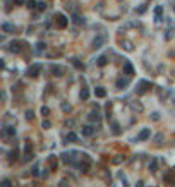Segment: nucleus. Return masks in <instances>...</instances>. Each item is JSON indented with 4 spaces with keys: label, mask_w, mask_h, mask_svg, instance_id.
<instances>
[{
    "label": "nucleus",
    "mask_w": 175,
    "mask_h": 187,
    "mask_svg": "<svg viewBox=\"0 0 175 187\" xmlns=\"http://www.w3.org/2000/svg\"><path fill=\"white\" fill-rule=\"evenodd\" d=\"M122 45H125V50H127V52H132V50H134V46H132V43H129V41H124Z\"/></svg>",
    "instance_id": "obj_38"
},
{
    "label": "nucleus",
    "mask_w": 175,
    "mask_h": 187,
    "mask_svg": "<svg viewBox=\"0 0 175 187\" xmlns=\"http://www.w3.org/2000/svg\"><path fill=\"white\" fill-rule=\"evenodd\" d=\"M125 160V156H117V158H112V165H118Z\"/></svg>",
    "instance_id": "obj_31"
},
{
    "label": "nucleus",
    "mask_w": 175,
    "mask_h": 187,
    "mask_svg": "<svg viewBox=\"0 0 175 187\" xmlns=\"http://www.w3.org/2000/svg\"><path fill=\"white\" fill-rule=\"evenodd\" d=\"M153 14H155V22H161L163 21V5H156Z\"/></svg>",
    "instance_id": "obj_14"
},
{
    "label": "nucleus",
    "mask_w": 175,
    "mask_h": 187,
    "mask_svg": "<svg viewBox=\"0 0 175 187\" xmlns=\"http://www.w3.org/2000/svg\"><path fill=\"white\" fill-rule=\"evenodd\" d=\"M110 129H112V132H113V134H115V136H118V134H120V125H118V124H117L115 120H110Z\"/></svg>",
    "instance_id": "obj_19"
},
{
    "label": "nucleus",
    "mask_w": 175,
    "mask_h": 187,
    "mask_svg": "<svg viewBox=\"0 0 175 187\" xmlns=\"http://www.w3.org/2000/svg\"><path fill=\"white\" fill-rule=\"evenodd\" d=\"M100 67H105L107 64H108V55H101V57H98V62H96Z\"/></svg>",
    "instance_id": "obj_24"
},
{
    "label": "nucleus",
    "mask_w": 175,
    "mask_h": 187,
    "mask_svg": "<svg viewBox=\"0 0 175 187\" xmlns=\"http://www.w3.org/2000/svg\"><path fill=\"white\" fill-rule=\"evenodd\" d=\"M151 137V129H142V131L137 134V143H144Z\"/></svg>",
    "instance_id": "obj_12"
},
{
    "label": "nucleus",
    "mask_w": 175,
    "mask_h": 187,
    "mask_svg": "<svg viewBox=\"0 0 175 187\" xmlns=\"http://www.w3.org/2000/svg\"><path fill=\"white\" fill-rule=\"evenodd\" d=\"M163 137H165V136H163L161 132H158V134L155 136V141H153V143H155V146H156V148H160V146L163 144Z\"/></svg>",
    "instance_id": "obj_21"
},
{
    "label": "nucleus",
    "mask_w": 175,
    "mask_h": 187,
    "mask_svg": "<svg viewBox=\"0 0 175 187\" xmlns=\"http://www.w3.org/2000/svg\"><path fill=\"white\" fill-rule=\"evenodd\" d=\"M58 187H69V182H67V180H65V179H64V180H62V182H60V186Z\"/></svg>",
    "instance_id": "obj_41"
},
{
    "label": "nucleus",
    "mask_w": 175,
    "mask_h": 187,
    "mask_svg": "<svg viewBox=\"0 0 175 187\" xmlns=\"http://www.w3.org/2000/svg\"><path fill=\"white\" fill-rule=\"evenodd\" d=\"M24 153H33V143H31V141H26V144H24Z\"/></svg>",
    "instance_id": "obj_29"
},
{
    "label": "nucleus",
    "mask_w": 175,
    "mask_h": 187,
    "mask_svg": "<svg viewBox=\"0 0 175 187\" xmlns=\"http://www.w3.org/2000/svg\"><path fill=\"white\" fill-rule=\"evenodd\" d=\"M131 84V77L129 75H120V77H117V81H115V88L118 89V91H122V89H127V86Z\"/></svg>",
    "instance_id": "obj_4"
},
{
    "label": "nucleus",
    "mask_w": 175,
    "mask_h": 187,
    "mask_svg": "<svg viewBox=\"0 0 175 187\" xmlns=\"http://www.w3.org/2000/svg\"><path fill=\"white\" fill-rule=\"evenodd\" d=\"M174 10H175V5H174Z\"/></svg>",
    "instance_id": "obj_45"
},
{
    "label": "nucleus",
    "mask_w": 175,
    "mask_h": 187,
    "mask_svg": "<svg viewBox=\"0 0 175 187\" xmlns=\"http://www.w3.org/2000/svg\"><path fill=\"white\" fill-rule=\"evenodd\" d=\"M9 156H10V161H12V160L16 161V158H17V151L14 150V151H12V153H10V154H9Z\"/></svg>",
    "instance_id": "obj_40"
},
{
    "label": "nucleus",
    "mask_w": 175,
    "mask_h": 187,
    "mask_svg": "<svg viewBox=\"0 0 175 187\" xmlns=\"http://www.w3.org/2000/svg\"><path fill=\"white\" fill-rule=\"evenodd\" d=\"M71 64H72V65H74L77 71H82V69H84V65L79 62V58H76V57H72V58H71Z\"/></svg>",
    "instance_id": "obj_23"
},
{
    "label": "nucleus",
    "mask_w": 175,
    "mask_h": 187,
    "mask_svg": "<svg viewBox=\"0 0 175 187\" xmlns=\"http://www.w3.org/2000/svg\"><path fill=\"white\" fill-rule=\"evenodd\" d=\"M53 19H55V26H57L58 29H65V28L69 26V19L65 17L64 14H60V12H57V14L53 16Z\"/></svg>",
    "instance_id": "obj_2"
},
{
    "label": "nucleus",
    "mask_w": 175,
    "mask_h": 187,
    "mask_svg": "<svg viewBox=\"0 0 175 187\" xmlns=\"http://www.w3.org/2000/svg\"><path fill=\"white\" fill-rule=\"evenodd\" d=\"M105 43H107V35H105V33H101V35H98V36L93 39V43H91V48H93V50H100V48H101Z\"/></svg>",
    "instance_id": "obj_5"
},
{
    "label": "nucleus",
    "mask_w": 175,
    "mask_h": 187,
    "mask_svg": "<svg viewBox=\"0 0 175 187\" xmlns=\"http://www.w3.org/2000/svg\"><path fill=\"white\" fill-rule=\"evenodd\" d=\"M39 113H41V115H43V117H48V115H50V108H48V107H45V105H43V107H41V108H39Z\"/></svg>",
    "instance_id": "obj_30"
},
{
    "label": "nucleus",
    "mask_w": 175,
    "mask_h": 187,
    "mask_svg": "<svg viewBox=\"0 0 175 187\" xmlns=\"http://www.w3.org/2000/svg\"><path fill=\"white\" fill-rule=\"evenodd\" d=\"M149 118H151L153 122H158V120H160V113H158V112H153L151 115H149Z\"/></svg>",
    "instance_id": "obj_37"
},
{
    "label": "nucleus",
    "mask_w": 175,
    "mask_h": 187,
    "mask_svg": "<svg viewBox=\"0 0 175 187\" xmlns=\"http://www.w3.org/2000/svg\"><path fill=\"white\" fill-rule=\"evenodd\" d=\"M41 127H43V129H50V127H52V122H50V120H43V122H41Z\"/></svg>",
    "instance_id": "obj_39"
},
{
    "label": "nucleus",
    "mask_w": 175,
    "mask_h": 187,
    "mask_svg": "<svg viewBox=\"0 0 175 187\" xmlns=\"http://www.w3.org/2000/svg\"><path fill=\"white\" fill-rule=\"evenodd\" d=\"M129 107H131V108H132V110H134V112H142V110H144V107H142V105H141V103H139V101H129Z\"/></svg>",
    "instance_id": "obj_17"
},
{
    "label": "nucleus",
    "mask_w": 175,
    "mask_h": 187,
    "mask_svg": "<svg viewBox=\"0 0 175 187\" xmlns=\"http://www.w3.org/2000/svg\"><path fill=\"white\" fill-rule=\"evenodd\" d=\"M26 120H29V122L35 120V112H33V110H28V112H26Z\"/></svg>",
    "instance_id": "obj_32"
},
{
    "label": "nucleus",
    "mask_w": 175,
    "mask_h": 187,
    "mask_svg": "<svg viewBox=\"0 0 175 187\" xmlns=\"http://www.w3.org/2000/svg\"><path fill=\"white\" fill-rule=\"evenodd\" d=\"M122 184H124V187H129V182H127V179H125V177L122 179Z\"/></svg>",
    "instance_id": "obj_42"
},
{
    "label": "nucleus",
    "mask_w": 175,
    "mask_h": 187,
    "mask_svg": "<svg viewBox=\"0 0 175 187\" xmlns=\"http://www.w3.org/2000/svg\"><path fill=\"white\" fill-rule=\"evenodd\" d=\"M31 175H33L35 179H39V177H41V172H39L38 165H35V167H33V170H31Z\"/></svg>",
    "instance_id": "obj_28"
},
{
    "label": "nucleus",
    "mask_w": 175,
    "mask_h": 187,
    "mask_svg": "<svg viewBox=\"0 0 175 187\" xmlns=\"http://www.w3.org/2000/svg\"><path fill=\"white\" fill-rule=\"evenodd\" d=\"M39 72H41V64H33V65L28 67V72L26 74L29 75V77H38Z\"/></svg>",
    "instance_id": "obj_8"
},
{
    "label": "nucleus",
    "mask_w": 175,
    "mask_h": 187,
    "mask_svg": "<svg viewBox=\"0 0 175 187\" xmlns=\"http://www.w3.org/2000/svg\"><path fill=\"white\" fill-rule=\"evenodd\" d=\"M149 88H151V82L146 81V79H141V81L137 82V86H136V94L137 96H142V94H146L148 91H149Z\"/></svg>",
    "instance_id": "obj_1"
},
{
    "label": "nucleus",
    "mask_w": 175,
    "mask_h": 187,
    "mask_svg": "<svg viewBox=\"0 0 175 187\" xmlns=\"http://www.w3.org/2000/svg\"><path fill=\"white\" fill-rule=\"evenodd\" d=\"M95 96H96V98H105V96H107V89L101 88V86L95 88Z\"/></svg>",
    "instance_id": "obj_18"
},
{
    "label": "nucleus",
    "mask_w": 175,
    "mask_h": 187,
    "mask_svg": "<svg viewBox=\"0 0 175 187\" xmlns=\"http://www.w3.org/2000/svg\"><path fill=\"white\" fill-rule=\"evenodd\" d=\"M33 156H35V153H24V158H22V160L28 163V161H31V160H33Z\"/></svg>",
    "instance_id": "obj_35"
},
{
    "label": "nucleus",
    "mask_w": 175,
    "mask_h": 187,
    "mask_svg": "<svg viewBox=\"0 0 175 187\" xmlns=\"http://www.w3.org/2000/svg\"><path fill=\"white\" fill-rule=\"evenodd\" d=\"M16 127L14 125H5L3 124V127H2V137L3 139H9V137H16Z\"/></svg>",
    "instance_id": "obj_6"
},
{
    "label": "nucleus",
    "mask_w": 175,
    "mask_h": 187,
    "mask_svg": "<svg viewBox=\"0 0 175 187\" xmlns=\"http://www.w3.org/2000/svg\"><path fill=\"white\" fill-rule=\"evenodd\" d=\"M95 131H96V127H95V125H91V124H84V125L81 127V134H82V136H86V137L93 136Z\"/></svg>",
    "instance_id": "obj_10"
},
{
    "label": "nucleus",
    "mask_w": 175,
    "mask_h": 187,
    "mask_svg": "<svg viewBox=\"0 0 175 187\" xmlns=\"http://www.w3.org/2000/svg\"><path fill=\"white\" fill-rule=\"evenodd\" d=\"M122 72H124L125 75H129V77H132V75L136 74V72H134V65H132L129 60L124 62V65H122Z\"/></svg>",
    "instance_id": "obj_9"
},
{
    "label": "nucleus",
    "mask_w": 175,
    "mask_h": 187,
    "mask_svg": "<svg viewBox=\"0 0 175 187\" xmlns=\"http://www.w3.org/2000/svg\"><path fill=\"white\" fill-rule=\"evenodd\" d=\"M36 10H38V12H45V10H46V2L38 0V2H36Z\"/></svg>",
    "instance_id": "obj_26"
},
{
    "label": "nucleus",
    "mask_w": 175,
    "mask_h": 187,
    "mask_svg": "<svg viewBox=\"0 0 175 187\" xmlns=\"http://www.w3.org/2000/svg\"><path fill=\"white\" fill-rule=\"evenodd\" d=\"M7 50H9L10 53H21V52L24 50V43L19 41V39H14V41H10V43H9Z\"/></svg>",
    "instance_id": "obj_3"
},
{
    "label": "nucleus",
    "mask_w": 175,
    "mask_h": 187,
    "mask_svg": "<svg viewBox=\"0 0 175 187\" xmlns=\"http://www.w3.org/2000/svg\"><path fill=\"white\" fill-rule=\"evenodd\" d=\"M0 187H12V182H10L9 179H2V182H0Z\"/></svg>",
    "instance_id": "obj_34"
},
{
    "label": "nucleus",
    "mask_w": 175,
    "mask_h": 187,
    "mask_svg": "<svg viewBox=\"0 0 175 187\" xmlns=\"http://www.w3.org/2000/svg\"><path fill=\"white\" fill-rule=\"evenodd\" d=\"M60 108H62L64 113H71V110H72V107H71L67 101H62V103H60Z\"/></svg>",
    "instance_id": "obj_27"
},
{
    "label": "nucleus",
    "mask_w": 175,
    "mask_h": 187,
    "mask_svg": "<svg viewBox=\"0 0 175 187\" xmlns=\"http://www.w3.org/2000/svg\"><path fill=\"white\" fill-rule=\"evenodd\" d=\"M14 2H16V3H24L26 0H14Z\"/></svg>",
    "instance_id": "obj_44"
},
{
    "label": "nucleus",
    "mask_w": 175,
    "mask_h": 187,
    "mask_svg": "<svg viewBox=\"0 0 175 187\" xmlns=\"http://www.w3.org/2000/svg\"><path fill=\"white\" fill-rule=\"evenodd\" d=\"M148 168H149V172H153V173H155L156 170H158V160H156V158H153V160L149 161V165H148Z\"/></svg>",
    "instance_id": "obj_25"
},
{
    "label": "nucleus",
    "mask_w": 175,
    "mask_h": 187,
    "mask_svg": "<svg viewBox=\"0 0 175 187\" xmlns=\"http://www.w3.org/2000/svg\"><path fill=\"white\" fill-rule=\"evenodd\" d=\"M0 28H2V31H3V33H5V35H14V33H16V31H17V28H16V26H14V24H10V22H9V21H3V22H2V26H0Z\"/></svg>",
    "instance_id": "obj_7"
},
{
    "label": "nucleus",
    "mask_w": 175,
    "mask_h": 187,
    "mask_svg": "<svg viewBox=\"0 0 175 187\" xmlns=\"http://www.w3.org/2000/svg\"><path fill=\"white\" fill-rule=\"evenodd\" d=\"M50 71H52V74L60 77V75L65 74V67H62V65H57V64H53V65H50Z\"/></svg>",
    "instance_id": "obj_13"
},
{
    "label": "nucleus",
    "mask_w": 175,
    "mask_h": 187,
    "mask_svg": "<svg viewBox=\"0 0 175 187\" xmlns=\"http://www.w3.org/2000/svg\"><path fill=\"white\" fill-rule=\"evenodd\" d=\"M77 134H76V132L74 131H69L67 132V134H65V141H67V143H77Z\"/></svg>",
    "instance_id": "obj_16"
},
{
    "label": "nucleus",
    "mask_w": 175,
    "mask_h": 187,
    "mask_svg": "<svg viewBox=\"0 0 175 187\" xmlns=\"http://www.w3.org/2000/svg\"><path fill=\"white\" fill-rule=\"evenodd\" d=\"M163 182H165V184H170V186H175V172L174 170L165 172V175H163Z\"/></svg>",
    "instance_id": "obj_11"
},
{
    "label": "nucleus",
    "mask_w": 175,
    "mask_h": 187,
    "mask_svg": "<svg viewBox=\"0 0 175 187\" xmlns=\"http://www.w3.org/2000/svg\"><path fill=\"white\" fill-rule=\"evenodd\" d=\"M79 98H81L82 101H88V100H89V89H88V88H82L81 93H79Z\"/></svg>",
    "instance_id": "obj_20"
},
{
    "label": "nucleus",
    "mask_w": 175,
    "mask_h": 187,
    "mask_svg": "<svg viewBox=\"0 0 175 187\" xmlns=\"http://www.w3.org/2000/svg\"><path fill=\"white\" fill-rule=\"evenodd\" d=\"M118 2H122V0H118Z\"/></svg>",
    "instance_id": "obj_46"
},
{
    "label": "nucleus",
    "mask_w": 175,
    "mask_h": 187,
    "mask_svg": "<svg viewBox=\"0 0 175 187\" xmlns=\"http://www.w3.org/2000/svg\"><path fill=\"white\" fill-rule=\"evenodd\" d=\"M48 167H50V170H57V158L53 154L48 156Z\"/></svg>",
    "instance_id": "obj_22"
},
{
    "label": "nucleus",
    "mask_w": 175,
    "mask_h": 187,
    "mask_svg": "<svg viewBox=\"0 0 175 187\" xmlns=\"http://www.w3.org/2000/svg\"><path fill=\"white\" fill-rule=\"evenodd\" d=\"M45 48H46V45H45L43 41H39L38 45H36V53H41V52H43Z\"/></svg>",
    "instance_id": "obj_33"
},
{
    "label": "nucleus",
    "mask_w": 175,
    "mask_h": 187,
    "mask_svg": "<svg viewBox=\"0 0 175 187\" xmlns=\"http://www.w3.org/2000/svg\"><path fill=\"white\" fill-rule=\"evenodd\" d=\"M71 21H72L74 24H77V26H84V24H86V19H84V16H77V14H72Z\"/></svg>",
    "instance_id": "obj_15"
},
{
    "label": "nucleus",
    "mask_w": 175,
    "mask_h": 187,
    "mask_svg": "<svg viewBox=\"0 0 175 187\" xmlns=\"http://www.w3.org/2000/svg\"><path fill=\"white\" fill-rule=\"evenodd\" d=\"M26 7L28 9H35L36 7V2L35 0H26Z\"/></svg>",
    "instance_id": "obj_36"
},
{
    "label": "nucleus",
    "mask_w": 175,
    "mask_h": 187,
    "mask_svg": "<svg viewBox=\"0 0 175 187\" xmlns=\"http://www.w3.org/2000/svg\"><path fill=\"white\" fill-rule=\"evenodd\" d=\"M136 187H144V182H142V180H139V182L136 184Z\"/></svg>",
    "instance_id": "obj_43"
}]
</instances>
